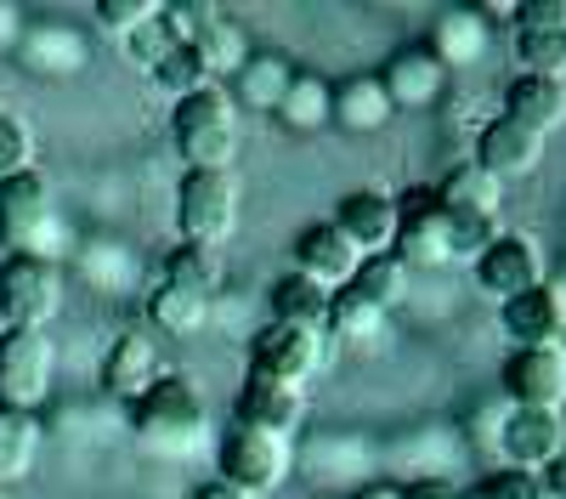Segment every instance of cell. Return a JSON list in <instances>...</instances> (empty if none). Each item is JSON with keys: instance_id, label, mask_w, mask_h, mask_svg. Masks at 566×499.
I'll list each match as a JSON object with an SVG mask.
<instances>
[{"instance_id": "obj_1", "label": "cell", "mask_w": 566, "mask_h": 499, "mask_svg": "<svg viewBox=\"0 0 566 499\" xmlns=\"http://www.w3.org/2000/svg\"><path fill=\"white\" fill-rule=\"evenodd\" d=\"M170 136L187 170H232L239 154V103L227 97V85H205L193 97L170 108Z\"/></svg>"}, {"instance_id": "obj_2", "label": "cell", "mask_w": 566, "mask_h": 499, "mask_svg": "<svg viewBox=\"0 0 566 499\" xmlns=\"http://www.w3.org/2000/svg\"><path fill=\"white\" fill-rule=\"evenodd\" d=\"M125 415L136 426V437H148L154 448L176 454V448H193L205 432V397L187 375H159L136 403H125Z\"/></svg>"}, {"instance_id": "obj_3", "label": "cell", "mask_w": 566, "mask_h": 499, "mask_svg": "<svg viewBox=\"0 0 566 499\" xmlns=\"http://www.w3.org/2000/svg\"><path fill=\"white\" fill-rule=\"evenodd\" d=\"M63 306V267L45 250H12L0 261V318L12 330H45Z\"/></svg>"}, {"instance_id": "obj_4", "label": "cell", "mask_w": 566, "mask_h": 499, "mask_svg": "<svg viewBox=\"0 0 566 499\" xmlns=\"http://www.w3.org/2000/svg\"><path fill=\"white\" fill-rule=\"evenodd\" d=\"M239 227V181L232 170H187L176 181V233L187 245L221 250Z\"/></svg>"}, {"instance_id": "obj_5", "label": "cell", "mask_w": 566, "mask_h": 499, "mask_svg": "<svg viewBox=\"0 0 566 499\" xmlns=\"http://www.w3.org/2000/svg\"><path fill=\"white\" fill-rule=\"evenodd\" d=\"M57 381V341L45 330H7L0 335V408H18V415H34V408L52 397Z\"/></svg>"}, {"instance_id": "obj_6", "label": "cell", "mask_w": 566, "mask_h": 499, "mask_svg": "<svg viewBox=\"0 0 566 499\" xmlns=\"http://www.w3.org/2000/svg\"><path fill=\"white\" fill-rule=\"evenodd\" d=\"M221 482H232V488H244L250 499L255 493H266V488H277L283 477H290V448H283V437H272V432H250V426H227V437H221Z\"/></svg>"}, {"instance_id": "obj_7", "label": "cell", "mask_w": 566, "mask_h": 499, "mask_svg": "<svg viewBox=\"0 0 566 499\" xmlns=\"http://www.w3.org/2000/svg\"><path fill=\"white\" fill-rule=\"evenodd\" d=\"M391 256H397L408 272L448 267V239H442L437 188H408V194L397 199V239H391Z\"/></svg>"}, {"instance_id": "obj_8", "label": "cell", "mask_w": 566, "mask_h": 499, "mask_svg": "<svg viewBox=\"0 0 566 499\" xmlns=\"http://www.w3.org/2000/svg\"><path fill=\"white\" fill-rule=\"evenodd\" d=\"M499 448H504L510 471L538 477L549 460L566 454V415H555V408H510L499 426Z\"/></svg>"}, {"instance_id": "obj_9", "label": "cell", "mask_w": 566, "mask_h": 499, "mask_svg": "<svg viewBox=\"0 0 566 499\" xmlns=\"http://www.w3.org/2000/svg\"><path fill=\"white\" fill-rule=\"evenodd\" d=\"M510 408H566V346H527L504 357Z\"/></svg>"}, {"instance_id": "obj_10", "label": "cell", "mask_w": 566, "mask_h": 499, "mask_svg": "<svg viewBox=\"0 0 566 499\" xmlns=\"http://www.w3.org/2000/svg\"><path fill=\"white\" fill-rule=\"evenodd\" d=\"M323 363V335L317 330H290V324H272L255 335L250 352V375L255 381H277V386H306Z\"/></svg>"}, {"instance_id": "obj_11", "label": "cell", "mask_w": 566, "mask_h": 499, "mask_svg": "<svg viewBox=\"0 0 566 499\" xmlns=\"http://www.w3.org/2000/svg\"><path fill=\"white\" fill-rule=\"evenodd\" d=\"M328 227H335L357 256H386L391 239H397V199L380 194V188H357V194H346L335 205Z\"/></svg>"}, {"instance_id": "obj_12", "label": "cell", "mask_w": 566, "mask_h": 499, "mask_svg": "<svg viewBox=\"0 0 566 499\" xmlns=\"http://www.w3.org/2000/svg\"><path fill=\"white\" fill-rule=\"evenodd\" d=\"M374 80H380V91L391 97V108H431L442 97V85H448V69L437 63L431 45L413 40V45H397Z\"/></svg>"}, {"instance_id": "obj_13", "label": "cell", "mask_w": 566, "mask_h": 499, "mask_svg": "<svg viewBox=\"0 0 566 499\" xmlns=\"http://www.w3.org/2000/svg\"><path fill=\"white\" fill-rule=\"evenodd\" d=\"M45 221H52V188H45L40 170H23V176L0 181V239H7L12 250H34Z\"/></svg>"}, {"instance_id": "obj_14", "label": "cell", "mask_w": 566, "mask_h": 499, "mask_svg": "<svg viewBox=\"0 0 566 499\" xmlns=\"http://www.w3.org/2000/svg\"><path fill=\"white\" fill-rule=\"evenodd\" d=\"M499 330L515 341V352H527V346H560V330H566L560 290L533 284V290H522L515 301H499Z\"/></svg>"}, {"instance_id": "obj_15", "label": "cell", "mask_w": 566, "mask_h": 499, "mask_svg": "<svg viewBox=\"0 0 566 499\" xmlns=\"http://www.w3.org/2000/svg\"><path fill=\"white\" fill-rule=\"evenodd\" d=\"M538 159H544V136H533V131H522L515 119H504V114H499V119H488V125H482V136H476V159H470V165L488 170V176L499 181V188H504V181L527 176Z\"/></svg>"}, {"instance_id": "obj_16", "label": "cell", "mask_w": 566, "mask_h": 499, "mask_svg": "<svg viewBox=\"0 0 566 499\" xmlns=\"http://www.w3.org/2000/svg\"><path fill=\"white\" fill-rule=\"evenodd\" d=\"M159 375H165V363H159V341L148 330H125L103 357V392L119 403H136Z\"/></svg>"}, {"instance_id": "obj_17", "label": "cell", "mask_w": 566, "mask_h": 499, "mask_svg": "<svg viewBox=\"0 0 566 499\" xmlns=\"http://www.w3.org/2000/svg\"><path fill=\"white\" fill-rule=\"evenodd\" d=\"M357 261H363V256H357L328 221H312L306 233L295 239V272H301V279H312L317 290H328V295L346 290V284L357 279Z\"/></svg>"}, {"instance_id": "obj_18", "label": "cell", "mask_w": 566, "mask_h": 499, "mask_svg": "<svg viewBox=\"0 0 566 499\" xmlns=\"http://www.w3.org/2000/svg\"><path fill=\"white\" fill-rule=\"evenodd\" d=\"M306 415V397L301 386H277V381H244L239 403H232V426H250V432H272V437H290Z\"/></svg>"}, {"instance_id": "obj_19", "label": "cell", "mask_w": 566, "mask_h": 499, "mask_svg": "<svg viewBox=\"0 0 566 499\" xmlns=\"http://www.w3.org/2000/svg\"><path fill=\"white\" fill-rule=\"evenodd\" d=\"M476 284L493 295V301H515L522 290H533V284H544L538 279V250L527 245V239H493L482 256H476Z\"/></svg>"}, {"instance_id": "obj_20", "label": "cell", "mask_w": 566, "mask_h": 499, "mask_svg": "<svg viewBox=\"0 0 566 499\" xmlns=\"http://www.w3.org/2000/svg\"><path fill=\"white\" fill-rule=\"evenodd\" d=\"M504 119H515L533 136H549L566 125V80H538V74H515L504 85Z\"/></svg>"}, {"instance_id": "obj_21", "label": "cell", "mask_w": 566, "mask_h": 499, "mask_svg": "<svg viewBox=\"0 0 566 499\" xmlns=\"http://www.w3.org/2000/svg\"><path fill=\"white\" fill-rule=\"evenodd\" d=\"M488 40H493V23L476 7H453V12L437 18V29H431V40H424V45L437 52L442 69H470V63L488 52Z\"/></svg>"}, {"instance_id": "obj_22", "label": "cell", "mask_w": 566, "mask_h": 499, "mask_svg": "<svg viewBox=\"0 0 566 499\" xmlns=\"http://www.w3.org/2000/svg\"><path fill=\"white\" fill-rule=\"evenodd\" d=\"M391 97L380 91V80L374 74H352V80H340L335 85V119L328 125H346V131H380V125H391Z\"/></svg>"}, {"instance_id": "obj_23", "label": "cell", "mask_w": 566, "mask_h": 499, "mask_svg": "<svg viewBox=\"0 0 566 499\" xmlns=\"http://www.w3.org/2000/svg\"><path fill=\"white\" fill-rule=\"evenodd\" d=\"M40 415H18V408H0V488H18L34 460H40Z\"/></svg>"}, {"instance_id": "obj_24", "label": "cell", "mask_w": 566, "mask_h": 499, "mask_svg": "<svg viewBox=\"0 0 566 499\" xmlns=\"http://www.w3.org/2000/svg\"><path fill=\"white\" fill-rule=\"evenodd\" d=\"M272 114L290 125V131H323L328 119H335V85H328L323 74H301V69H295L290 91L277 97Z\"/></svg>"}, {"instance_id": "obj_25", "label": "cell", "mask_w": 566, "mask_h": 499, "mask_svg": "<svg viewBox=\"0 0 566 499\" xmlns=\"http://www.w3.org/2000/svg\"><path fill=\"white\" fill-rule=\"evenodd\" d=\"M290 80H295V69L283 63L277 52H250L244 69L232 74L227 97H232V103H250V108H277V97L290 91Z\"/></svg>"}, {"instance_id": "obj_26", "label": "cell", "mask_w": 566, "mask_h": 499, "mask_svg": "<svg viewBox=\"0 0 566 499\" xmlns=\"http://www.w3.org/2000/svg\"><path fill=\"white\" fill-rule=\"evenodd\" d=\"M165 284L216 301V290L227 284V261H221V250H210V245H187V239H181V245L165 256Z\"/></svg>"}, {"instance_id": "obj_27", "label": "cell", "mask_w": 566, "mask_h": 499, "mask_svg": "<svg viewBox=\"0 0 566 499\" xmlns=\"http://www.w3.org/2000/svg\"><path fill=\"white\" fill-rule=\"evenodd\" d=\"M193 52L205 58V69H210V80L216 74H239L244 69V58H250V45H244V29L232 23V18H221L216 7L205 12V23H199V34H193Z\"/></svg>"}, {"instance_id": "obj_28", "label": "cell", "mask_w": 566, "mask_h": 499, "mask_svg": "<svg viewBox=\"0 0 566 499\" xmlns=\"http://www.w3.org/2000/svg\"><path fill=\"white\" fill-rule=\"evenodd\" d=\"M272 318L290 330H317L328 324V290H317L312 279H301V272H290V279L272 284Z\"/></svg>"}, {"instance_id": "obj_29", "label": "cell", "mask_w": 566, "mask_h": 499, "mask_svg": "<svg viewBox=\"0 0 566 499\" xmlns=\"http://www.w3.org/2000/svg\"><path fill=\"white\" fill-rule=\"evenodd\" d=\"M323 330H335V335L352 341V346L380 341V330H386V306H374L357 284H346V290L328 295V324H323Z\"/></svg>"}, {"instance_id": "obj_30", "label": "cell", "mask_w": 566, "mask_h": 499, "mask_svg": "<svg viewBox=\"0 0 566 499\" xmlns=\"http://www.w3.org/2000/svg\"><path fill=\"white\" fill-rule=\"evenodd\" d=\"M148 324H159L165 335H199L210 324V301L193 295V290H176V284H159L148 295Z\"/></svg>"}, {"instance_id": "obj_31", "label": "cell", "mask_w": 566, "mask_h": 499, "mask_svg": "<svg viewBox=\"0 0 566 499\" xmlns=\"http://www.w3.org/2000/svg\"><path fill=\"white\" fill-rule=\"evenodd\" d=\"M437 205H442V199H437ZM442 239H448V261H459V256H482V250L499 239V216L442 205Z\"/></svg>"}, {"instance_id": "obj_32", "label": "cell", "mask_w": 566, "mask_h": 499, "mask_svg": "<svg viewBox=\"0 0 566 499\" xmlns=\"http://www.w3.org/2000/svg\"><path fill=\"white\" fill-rule=\"evenodd\" d=\"M437 199H442V205H459V210H488V216H499L504 188H499L488 170H476V165H453V170L437 181Z\"/></svg>"}, {"instance_id": "obj_33", "label": "cell", "mask_w": 566, "mask_h": 499, "mask_svg": "<svg viewBox=\"0 0 566 499\" xmlns=\"http://www.w3.org/2000/svg\"><path fill=\"white\" fill-rule=\"evenodd\" d=\"M515 58L522 74L566 80V29H515Z\"/></svg>"}, {"instance_id": "obj_34", "label": "cell", "mask_w": 566, "mask_h": 499, "mask_svg": "<svg viewBox=\"0 0 566 499\" xmlns=\"http://www.w3.org/2000/svg\"><path fill=\"white\" fill-rule=\"evenodd\" d=\"M408 279H413V272H408V267H402V261L386 250V256H363L352 284H357V290H363L374 306H386V312H391V306L408 295Z\"/></svg>"}, {"instance_id": "obj_35", "label": "cell", "mask_w": 566, "mask_h": 499, "mask_svg": "<svg viewBox=\"0 0 566 499\" xmlns=\"http://www.w3.org/2000/svg\"><path fill=\"white\" fill-rule=\"evenodd\" d=\"M154 85L165 91V97L181 103V97H193V91H205V85H216V80H210V69H205V58L193 52V45H176V52L154 69Z\"/></svg>"}, {"instance_id": "obj_36", "label": "cell", "mask_w": 566, "mask_h": 499, "mask_svg": "<svg viewBox=\"0 0 566 499\" xmlns=\"http://www.w3.org/2000/svg\"><path fill=\"white\" fill-rule=\"evenodd\" d=\"M176 45H181V40H176L170 18L159 12V18H148V23H142L136 34H125V58H130L136 69H148V74H154V69H159V63L176 52Z\"/></svg>"}, {"instance_id": "obj_37", "label": "cell", "mask_w": 566, "mask_h": 499, "mask_svg": "<svg viewBox=\"0 0 566 499\" xmlns=\"http://www.w3.org/2000/svg\"><path fill=\"white\" fill-rule=\"evenodd\" d=\"M23 170H34V131H29V119L0 108V181L23 176Z\"/></svg>"}, {"instance_id": "obj_38", "label": "cell", "mask_w": 566, "mask_h": 499, "mask_svg": "<svg viewBox=\"0 0 566 499\" xmlns=\"http://www.w3.org/2000/svg\"><path fill=\"white\" fill-rule=\"evenodd\" d=\"M165 7H159V0H97V23L108 29V34H136L142 23H148V18H159Z\"/></svg>"}, {"instance_id": "obj_39", "label": "cell", "mask_w": 566, "mask_h": 499, "mask_svg": "<svg viewBox=\"0 0 566 499\" xmlns=\"http://www.w3.org/2000/svg\"><path fill=\"white\" fill-rule=\"evenodd\" d=\"M515 29H566V0H527V7H515Z\"/></svg>"}, {"instance_id": "obj_40", "label": "cell", "mask_w": 566, "mask_h": 499, "mask_svg": "<svg viewBox=\"0 0 566 499\" xmlns=\"http://www.w3.org/2000/svg\"><path fill=\"white\" fill-rule=\"evenodd\" d=\"M402 499H459V488L442 482V477H419V482L402 488Z\"/></svg>"}, {"instance_id": "obj_41", "label": "cell", "mask_w": 566, "mask_h": 499, "mask_svg": "<svg viewBox=\"0 0 566 499\" xmlns=\"http://www.w3.org/2000/svg\"><path fill=\"white\" fill-rule=\"evenodd\" d=\"M193 499H250V493H244V488H232V482H221V477H210V482L193 488Z\"/></svg>"}, {"instance_id": "obj_42", "label": "cell", "mask_w": 566, "mask_h": 499, "mask_svg": "<svg viewBox=\"0 0 566 499\" xmlns=\"http://www.w3.org/2000/svg\"><path fill=\"white\" fill-rule=\"evenodd\" d=\"M352 499H402V488H397V482H368V488L352 493Z\"/></svg>"}, {"instance_id": "obj_43", "label": "cell", "mask_w": 566, "mask_h": 499, "mask_svg": "<svg viewBox=\"0 0 566 499\" xmlns=\"http://www.w3.org/2000/svg\"><path fill=\"white\" fill-rule=\"evenodd\" d=\"M0 499H18V488H0Z\"/></svg>"}, {"instance_id": "obj_44", "label": "cell", "mask_w": 566, "mask_h": 499, "mask_svg": "<svg viewBox=\"0 0 566 499\" xmlns=\"http://www.w3.org/2000/svg\"><path fill=\"white\" fill-rule=\"evenodd\" d=\"M538 499H560V493H544V488H538Z\"/></svg>"}]
</instances>
